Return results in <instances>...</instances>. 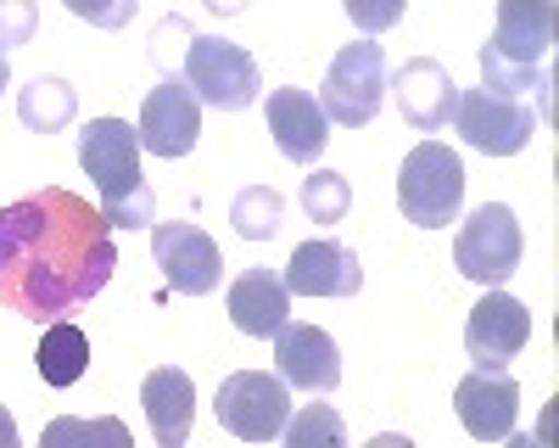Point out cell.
Masks as SVG:
<instances>
[{"label":"cell","instance_id":"cell-1","mask_svg":"<svg viewBox=\"0 0 559 448\" xmlns=\"http://www.w3.org/2000/svg\"><path fill=\"white\" fill-rule=\"evenodd\" d=\"M112 231L79 191L45 186L0 208V303L23 320L57 326L112 281Z\"/></svg>","mask_w":559,"mask_h":448},{"label":"cell","instance_id":"cell-2","mask_svg":"<svg viewBox=\"0 0 559 448\" xmlns=\"http://www.w3.org/2000/svg\"><path fill=\"white\" fill-rule=\"evenodd\" d=\"M554 7L548 0H503L492 39L476 51L481 62V90L521 102V90H543V118H554L548 90H554Z\"/></svg>","mask_w":559,"mask_h":448},{"label":"cell","instance_id":"cell-3","mask_svg":"<svg viewBox=\"0 0 559 448\" xmlns=\"http://www.w3.org/2000/svg\"><path fill=\"white\" fill-rule=\"evenodd\" d=\"M79 163L102 191L107 231H146L157 224V197L140 174V134L123 118H90L79 134Z\"/></svg>","mask_w":559,"mask_h":448},{"label":"cell","instance_id":"cell-4","mask_svg":"<svg viewBox=\"0 0 559 448\" xmlns=\"http://www.w3.org/2000/svg\"><path fill=\"white\" fill-rule=\"evenodd\" d=\"M397 208L419 231H448L464 208V163L442 141H419L397 168Z\"/></svg>","mask_w":559,"mask_h":448},{"label":"cell","instance_id":"cell-5","mask_svg":"<svg viewBox=\"0 0 559 448\" xmlns=\"http://www.w3.org/2000/svg\"><path fill=\"white\" fill-rule=\"evenodd\" d=\"M386 51L376 39H353L336 51L331 73H324V90H319V113L324 123H342V129H364L376 123L381 102H386Z\"/></svg>","mask_w":559,"mask_h":448},{"label":"cell","instance_id":"cell-6","mask_svg":"<svg viewBox=\"0 0 559 448\" xmlns=\"http://www.w3.org/2000/svg\"><path fill=\"white\" fill-rule=\"evenodd\" d=\"M521 252H526V236H521V219L509 202H481L471 219L459 224L453 236V263L464 281H481L487 292H498L509 275L521 269Z\"/></svg>","mask_w":559,"mask_h":448},{"label":"cell","instance_id":"cell-7","mask_svg":"<svg viewBox=\"0 0 559 448\" xmlns=\"http://www.w3.org/2000/svg\"><path fill=\"white\" fill-rule=\"evenodd\" d=\"M185 90H191L197 102L218 107V113H247L263 90V73H258L247 45L218 39V34H197L191 51H185Z\"/></svg>","mask_w":559,"mask_h":448},{"label":"cell","instance_id":"cell-8","mask_svg":"<svg viewBox=\"0 0 559 448\" xmlns=\"http://www.w3.org/2000/svg\"><path fill=\"white\" fill-rule=\"evenodd\" d=\"M218 426L241 443H274L292 421V387L269 370H229L218 381Z\"/></svg>","mask_w":559,"mask_h":448},{"label":"cell","instance_id":"cell-9","mask_svg":"<svg viewBox=\"0 0 559 448\" xmlns=\"http://www.w3.org/2000/svg\"><path fill=\"white\" fill-rule=\"evenodd\" d=\"M453 129H459V141L471 146V152H481V157H515V152L532 146L537 113L526 102L492 96V90H459Z\"/></svg>","mask_w":559,"mask_h":448},{"label":"cell","instance_id":"cell-10","mask_svg":"<svg viewBox=\"0 0 559 448\" xmlns=\"http://www.w3.org/2000/svg\"><path fill=\"white\" fill-rule=\"evenodd\" d=\"M152 258L168 275V286L185 292V297H207L224 281V252H218V241L202 231V224H179V219L174 224H152Z\"/></svg>","mask_w":559,"mask_h":448},{"label":"cell","instance_id":"cell-11","mask_svg":"<svg viewBox=\"0 0 559 448\" xmlns=\"http://www.w3.org/2000/svg\"><path fill=\"white\" fill-rule=\"evenodd\" d=\"M526 342H532V314L509 292H487L464 320V353L476 358V370H503Z\"/></svg>","mask_w":559,"mask_h":448},{"label":"cell","instance_id":"cell-12","mask_svg":"<svg viewBox=\"0 0 559 448\" xmlns=\"http://www.w3.org/2000/svg\"><path fill=\"white\" fill-rule=\"evenodd\" d=\"M386 90L397 96V113H403L408 129H419V134H442V129L453 123L459 84H453V73H448L437 57H408V62L386 79Z\"/></svg>","mask_w":559,"mask_h":448},{"label":"cell","instance_id":"cell-13","mask_svg":"<svg viewBox=\"0 0 559 448\" xmlns=\"http://www.w3.org/2000/svg\"><path fill=\"white\" fill-rule=\"evenodd\" d=\"M140 152L157 157H185L202 134V102L185 90V79H163L157 90H146L140 102Z\"/></svg>","mask_w":559,"mask_h":448},{"label":"cell","instance_id":"cell-14","mask_svg":"<svg viewBox=\"0 0 559 448\" xmlns=\"http://www.w3.org/2000/svg\"><path fill=\"white\" fill-rule=\"evenodd\" d=\"M453 415L476 443H503L521 415V381L509 370H471L453 387Z\"/></svg>","mask_w":559,"mask_h":448},{"label":"cell","instance_id":"cell-15","mask_svg":"<svg viewBox=\"0 0 559 448\" xmlns=\"http://www.w3.org/2000/svg\"><path fill=\"white\" fill-rule=\"evenodd\" d=\"M263 118H269V134H274L280 157L297 163V168H313L319 152L331 146V123H324V113H319V102H313V90H302V84L269 90Z\"/></svg>","mask_w":559,"mask_h":448},{"label":"cell","instance_id":"cell-16","mask_svg":"<svg viewBox=\"0 0 559 448\" xmlns=\"http://www.w3.org/2000/svg\"><path fill=\"white\" fill-rule=\"evenodd\" d=\"M280 281H286L292 297H358L364 292V263H358L353 247H342L331 236H313L292 252Z\"/></svg>","mask_w":559,"mask_h":448},{"label":"cell","instance_id":"cell-17","mask_svg":"<svg viewBox=\"0 0 559 448\" xmlns=\"http://www.w3.org/2000/svg\"><path fill=\"white\" fill-rule=\"evenodd\" d=\"M274 365H280V381L302 387V392H336L342 387V347L319 326H286L280 331L274 337Z\"/></svg>","mask_w":559,"mask_h":448},{"label":"cell","instance_id":"cell-18","mask_svg":"<svg viewBox=\"0 0 559 448\" xmlns=\"http://www.w3.org/2000/svg\"><path fill=\"white\" fill-rule=\"evenodd\" d=\"M229 326L241 337H280L292 326V292L286 281L274 275V269H241L236 281H229Z\"/></svg>","mask_w":559,"mask_h":448},{"label":"cell","instance_id":"cell-19","mask_svg":"<svg viewBox=\"0 0 559 448\" xmlns=\"http://www.w3.org/2000/svg\"><path fill=\"white\" fill-rule=\"evenodd\" d=\"M140 410H146L157 448H185L191 443V426H197V381L179 365H163L140 381Z\"/></svg>","mask_w":559,"mask_h":448},{"label":"cell","instance_id":"cell-20","mask_svg":"<svg viewBox=\"0 0 559 448\" xmlns=\"http://www.w3.org/2000/svg\"><path fill=\"white\" fill-rule=\"evenodd\" d=\"M34 365H39L45 387H73V381H84V370H90V337H84L73 320L45 326V342H39V353H34Z\"/></svg>","mask_w":559,"mask_h":448},{"label":"cell","instance_id":"cell-21","mask_svg":"<svg viewBox=\"0 0 559 448\" xmlns=\"http://www.w3.org/2000/svg\"><path fill=\"white\" fill-rule=\"evenodd\" d=\"M73 113H79V90H73L68 79H45V73H39L28 90H17V118H23L34 134L68 129Z\"/></svg>","mask_w":559,"mask_h":448},{"label":"cell","instance_id":"cell-22","mask_svg":"<svg viewBox=\"0 0 559 448\" xmlns=\"http://www.w3.org/2000/svg\"><path fill=\"white\" fill-rule=\"evenodd\" d=\"M39 448H134V432L118 415H57L45 421Z\"/></svg>","mask_w":559,"mask_h":448},{"label":"cell","instance_id":"cell-23","mask_svg":"<svg viewBox=\"0 0 559 448\" xmlns=\"http://www.w3.org/2000/svg\"><path fill=\"white\" fill-rule=\"evenodd\" d=\"M229 224H236L241 241H269V236H280V224H286V197L274 186H247L229 202Z\"/></svg>","mask_w":559,"mask_h":448},{"label":"cell","instance_id":"cell-24","mask_svg":"<svg viewBox=\"0 0 559 448\" xmlns=\"http://www.w3.org/2000/svg\"><path fill=\"white\" fill-rule=\"evenodd\" d=\"M280 448H347V421L336 403H302L292 410L286 432H280Z\"/></svg>","mask_w":559,"mask_h":448},{"label":"cell","instance_id":"cell-25","mask_svg":"<svg viewBox=\"0 0 559 448\" xmlns=\"http://www.w3.org/2000/svg\"><path fill=\"white\" fill-rule=\"evenodd\" d=\"M347 208H353L347 174H336V168H308V179H302V213H308V224H342Z\"/></svg>","mask_w":559,"mask_h":448},{"label":"cell","instance_id":"cell-26","mask_svg":"<svg viewBox=\"0 0 559 448\" xmlns=\"http://www.w3.org/2000/svg\"><path fill=\"white\" fill-rule=\"evenodd\" d=\"M191 39H197V28L185 23V17H163V23H157V34H152V62L174 79V62H185Z\"/></svg>","mask_w":559,"mask_h":448},{"label":"cell","instance_id":"cell-27","mask_svg":"<svg viewBox=\"0 0 559 448\" xmlns=\"http://www.w3.org/2000/svg\"><path fill=\"white\" fill-rule=\"evenodd\" d=\"M34 28H39V7H28V0H0V57L28 45Z\"/></svg>","mask_w":559,"mask_h":448},{"label":"cell","instance_id":"cell-28","mask_svg":"<svg viewBox=\"0 0 559 448\" xmlns=\"http://www.w3.org/2000/svg\"><path fill=\"white\" fill-rule=\"evenodd\" d=\"M347 17H353V23H364V28H386V23H397V17H403V7H358V0H353Z\"/></svg>","mask_w":559,"mask_h":448},{"label":"cell","instance_id":"cell-29","mask_svg":"<svg viewBox=\"0 0 559 448\" xmlns=\"http://www.w3.org/2000/svg\"><path fill=\"white\" fill-rule=\"evenodd\" d=\"M509 448H554V410H543L537 432H509Z\"/></svg>","mask_w":559,"mask_h":448},{"label":"cell","instance_id":"cell-30","mask_svg":"<svg viewBox=\"0 0 559 448\" xmlns=\"http://www.w3.org/2000/svg\"><path fill=\"white\" fill-rule=\"evenodd\" d=\"M0 448H23V443H17V421H12L7 403H0Z\"/></svg>","mask_w":559,"mask_h":448},{"label":"cell","instance_id":"cell-31","mask_svg":"<svg viewBox=\"0 0 559 448\" xmlns=\"http://www.w3.org/2000/svg\"><path fill=\"white\" fill-rule=\"evenodd\" d=\"M364 448H414V437H403V432H381V437H369Z\"/></svg>","mask_w":559,"mask_h":448},{"label":"cell","instance_id":"cell-32","mask_svg":"<svg viewBox=\"0 0 559 448\" xmlns=\"http://www.w3.org/2000/svg\"><path fill=\"white\" fill-rule=\"evenodd\" d=\"M12 84V68H7V57H0V90H7Z\"/></svg>","mask_w":559,"mask_h":448}]
</instances>
